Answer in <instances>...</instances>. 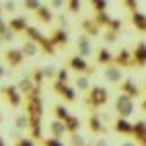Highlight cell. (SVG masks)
<instances>
[{
	"label": "cell",
	"mask_w": 146,
	"mask_h": 146,
	"mask_svg": "<svg viewBox=\"0 0 146 146\" xmlns=\"http://www.w3.org/2000/svg\"><path fill=\"white\" fill-rule=\"evenodd\" d=\"M24 35L28 36V40L35 41V43L40 46V50H41L43 53H46V55H55V46L52 45L50 38H46L41 31H38V28H35V26H28V29H26Z\"/></svg>",
	"instance_id": "1"
},
{
	"label": "cell",
	"mask_w": 146,
	"mask_h": 146,
	"mask_svg": "<svg viewBox=\"0 0 146 146\" xmlns=\"http://www.w3.org/2000/svg\"><path fill=\"white\" fill-rule=\"evenodd\" d=\"M107 102H108V91L103 86H93L86 93V105L90 110H96V108L107 105Z\"/></svg>",
	"instance_id": "2"
},
{
	"label": "cell",
	"mask_w": 146,
	"mask_h": 146,
	"mask_svg": "<svg viewBox=\"0 0 146 146\" xmlns=\"http://www.w3.org/2000/svg\"><path fill=\"white\" fill-rule=\"evenodd\" d=\"M26 113L29 117H43V102H41V88H35V91L26 96Z\"/></svg>",
	"instance_id": "3"
},
{
	"label": "cell",
	"mask_w": 146,
	"mask_h": 146,
	"mask_svg": "<svg viewBox=\"0 0 146 146\" xmlns=\"http://www.w3.org/2000/svg\"><path fill=\"white\" fill-rule=\"evenodd\" d=\"M0 93H2L4 100L11 107L19 108L23 105V93L17 90V86H14V84H4V86H0Z\"/></svg>",
	"instance_id": "4"
},
{
	"label": "cell",
	"mask_w": 146,
	"mask_h": 146,
	"mask_svg": "<svg viewBox=\"0 0 146 146\" xmlns=\"http://www.w3.org/2000/svg\"><path fill=\"white\" fill-rule=\"evenodd\" d=\"M115 112L119 113V117L129 119L134 113V100L124 93H119V96L115 100Z\"/></svg>",
	"instance_id": "5"
},
{
	"label": "cell",
	"mask_w": 146,
	"mask_h": 146,
	"mask_svg": "<svg viewBox=\"0 0 146 146\" xmlns=\"http://www.w3.org/2000/svg\"><path fill=\"white\" fill-rule=\"evenodd\" d=\"M88 129L91 134L95 136H103L108 132V127L105 125V122L100 117V112L96 110H90V117H88Z\"/></svg>",
	"instance_id": "6"
},
{
	"label": "cell",
	"mask_w": 146,
	"mask_h": 146,
	"mask_svg": "<svg viewBox=\"0 0 146 146\" xmlns=\"http://www.w3.org/2000/svg\"><path fill=\"white\" fill-rule=\"evenodd\" d=\"M69 69H72L74 72H78V74H86L88 78H91V76L95 74V67L88 65L86 58H83V57H79V55L72 57V58L69 60Z\"/></svg>",
	"instance_id": "7"
},
{
	"label": "cell",
	"mask_w": 146,
	"mask_h": 146,
	"mask_svg": "<svg viewBox=\"0 0 146 146\" xmlns=\"http://www.w3.org/2000/svg\"><path fill=\"white\" fill-rule=\"evenodd\" d=\"M52 90H53V93L60 95V98H64L67 103H74V102H76V90L72 88L70 84H65V83L53 81V84H52Z\"/></svg>",
	"instance_id": "8"
},
{
	"label": "cell",
	"mask_w": 146,
	"mask_h": 146,
	"mask_svg": "<svg viewBox=\"0 0 146 146\" xmlns=\"http://www.w3.org/2000/svg\"><path fill=\"white\" fill-rule=\"evenodd\" d=\"M4 60H5V64H7L11 69H14V67H19V65L23 64L24 53H23L21 48H7V50L4 52Z\"/></svg>",
	"instance_id": "9"
},
{
	"label": "cell",
	"mask_w": 146,
	"mask_h": 146,
	"mask_svg": "<svg viewBox=\"0 0 146 146\" xmlns=\"http://www.w3.org/2000/svg\"><path fill=\"white\" fill-rule=\"evenodd\" d=\"M103 76H105V79H107L108 83H112V84H119V83L124 81L122 67H119V65H115V64L105 65V69H103Z\"/></svg>",
	"instance_id": "10"
},
{
	"label": "cell",
	"mask_w": 146,
	"mask_h": 146,
	"mask_svg": "<svg viewBox=\"0 0 146 146\" xmlns=\"http://www.w3.org/2000/svg\"><path fill=\"white\" fill-rule=\"evenodd\" d=\"M76 48H78V55L86 58L91 55V36H88L86 33H81L78 36V43H76Z\"/></svg>",
	"instance_id": "11"
},
{
	"label": "cell",
	"mask_w": 146,
	"mask_h": 146,
	"mask_svg": "<svg viewBox=\"0 0 146 146\" xmlns=\"http://www.w3.org/2000/svg\"><path fill=\"white\" fill-rule=\"evenodd\" d=\"M113 64L119 67H132L134 60H132V52L127 48H120L115 55H113Z\"/></svg>",
	"instance_id": "12"
},
{
	"label": "cell",
	"mask_w": 146,
	"mask_h": 146,
	"mask_svg": "<svg viewBox=\"0 0 146 146\" xmlns=\"http://www.w3.org/2000/svg\"><path fill=\"white\" fill-rule=\"evenodd\" d=\"M131 136L136 139L139 146H146V120H137L132 124V132Z\"/></svg>",
	"instance_id": "13"
},
{
	"label": "cell",
	"mask_w": 146,
	"mask_h": 146,
	"mask_svg": "<svg viewBox=\"0 0 146 146\" xmlns=\"http://www.w3.org/2000/svg\"><path fill=\"white\" fill-rule=\"evenodd\" d=\"M132 60H134L136 67H144L146 65V43L144 41H139L134 46V50H132Z\"/></svg>",
	"instance_id": "14"
},
{
	"label": "cell",
	"mask_w": 146,
	"mask_h": 146,
	"mask_svg": "<svg viewBox=\"0 0 146 146\" xmlns=\"http://www.w3.org/2000/svg\"><path fill=\"white\" fill-rule=\"evenodd\" d=\"M16 86H17V90L23 93V96H24V98H26V96H29V95L35 91V88H36V84L33 83L31 74H24V76L19 79V83H17Z\"/></svg>",
	"instance_id": "15"
},
{
	"label": "cell",
	"mask_w": 146,
	"mask_h": 146,
	"mask_svg": "<svg viewBox=\"0 0 146 146\" xmlns=\"http://www.w3.org/2000/svg\"><path fill=\"white\" fill-rule=\"evenodd\" d=\"M120 93H124V95L131 96L132 100H134V98H137V96H141V90L136 86V83H134L131 78H125V79L120 83Z\"/></svg>",
	"instance_id": "16"
},
{
	"label": "cell",
	"mask_w": 146,
	"mask_h": 146,
	"mask_svg": "<svg viewBox=\"0 0 146 146\" xmlns=\"http://www.w3.org/2000/svg\"><path fill=\"white\" fill-rule=\"evenodd\" d=\"M48 129H50V137H55V139H60V141H62V137H64L65 132H67L65 122H62V120H58V119H53V120L50 122Z\"/></svg>",
	"instance_id": "17"
},
{
	"label": "cell",
	"mask_w": 146,
	"mask_h": 146,
	"mask_svg": "<svg viewBox=\"0 0 146 146\" xmlns=\"http://www.w3.org/2000/svg\"><path fill=\"white\" fill-rule=\"evenodd\" d=\"M50 41H52V45H53L55 48H57V46H65V45L69 43V35H67L65 29L57 28V29L50 35Z\"/></svg>",
	"instance_id": "18"
},
{
	"label": "cell",
	"mask_w": 146,
	"mask_h": 146,
	"mask_svg": "<svg viewBox=\"0 0 146 146\" xmlns=\"http://www.w3.org/2000/svg\"><path fill=\"white\" fill-rule=\"evenodd\" d=\"M28 19L24 16H17V17H12L9 21V29H12L14 33H26L28 29Z\"/></svg>",
	"instance_id": "19"
},
{
	"label": "cell",
	"mask_w": 146,
	"mask_h": 146,
	"mask_svg": "<svg viewBox=\"0 0 146 146\" xmlns=\"http://www.w3.org/2000/svg\"><path fill=\"white\" fill-rule=\"evenodd\" d=\"M131 24L139 31V33H146V14L136 11L131 12Z\"/></svg>",
	"instance_id": "20"
},
{
	"label": "cell",
	"mask_w": 146,
	"mask_h": 146,
	"mask_svg": "<svg viewBox=\"0 0 146 146\" xmlns=\"http://www.w3.org/2000/svg\"><path fill=\"white\" fill-rule=\"evenodd\" d=\"M113 131L117 134H131L132 132V124L124 117H117L113 120Z\"/></svg>",
	"instance_id": "21"
},
{
	"label": "cell",
	"mask_w": 146,
	"mask_h": 146,
	"mask_svg": "<svg viewBox=\"0 0 146 146\" xmlns=\"http://www.w3.org/2000/svg\"><path fill=\"white\" fill-rule=\"evenodd\" d=\"M35 16H36V19L40 21V23H43V24H50L52 21H53V14H52V11H50V7L48 5H41L36 12H35Z\"/></svg>",
	"instance_id": "22"
},
{
	"label": "cell",
	"mask_w": 146,
	"mask_h": 146,
	"mask_svg": "<svg viewBox=\"0 0 146 146\" xmlns=\"http://www.w3.org/2000/svg\"><path fill=\"white\" fill-rule=\"evenodd\" d=\"M96 62L102 64V65L113 64V53H112L107 46H100V48H98V53H96Z\"/></svg>",
	"instance_id": "23"
},
{
	"label": "cell",
	"mask_w": 146,
	"mask_h": 146,
	"mask_svg": "<svg viewBox=\"0 0 146 146\" xmlns=\"http://www.w3.org/2000/svg\"><path fill=\"white\" fill-rule=\"evenodd\" d=\"M29 115L26 112H21L16 120H14V129H17L19 132H24V131H29Z\"/></svg>",
	"instance_id": "24"
},
{
	"label": "cell",
	"mask_w": 146,
	"mask_h": 146,
	"mask_svg": "<svg viewBox=\"0 0 146 146\" xmlns=\"http://www.w3.org/2000/svg\"><path fill=\"white\" fill-rule=\"evenodd\" d=\"M81 28H83V33H86L88 36H98L100 35V26L93 19H84L81 23Z\"/></svg>",
	"instance_id": "25"
},
{
	"label": "cell",
	"mask_w": 146,
	"mask_h": 146,
	"mask_svg": "<svg viewBox=\"0 0 146 146\" xmlns=\"http://www.w3.org/2000/svg\"><path fill=\"white\" fill-rule=\"evenodd\" d=\"M21 50H23L24 57H35V55H38V52H40V46H38L35 41L28 40V41H24V43H23Z\"/></svg>",
	"instance_id": "26"
},
{
	"label": "cell",
	"mask_w": 146,
	"mask_h": 146,
	"mask_svg": "<svg viewBox=\"0 0 146 146\" xmlns=\"http://www.w3.org/2000/svg\"><path fill=\"white\" fill-rule=\"evenodd\" d=\"M76 88L81 91V93H88L90 90H91V86H90V78L86 76V74H78V78H76Z\"/></svg>",
	"instance_id": "27"
},
{
	"label": "cell",
	"mask_w": 146,
	"mask_h": 146,
	"mask_svg": "<svg viewBox=\"0 0 146 146\" xmlns=\"http://www.w3.org/2000/svg\"><path fill=\"white\" fill-rule=\"evenodd\" d=\"M65 127H67V132H69V134L78 132L79 127H81V120H79V117H78V115H70V117L65 120Z\"/></svg>",
	"instance_id": "28"
},
{
	"label": "cell",
	"mask_w": 146,
	"mask_h": 146,
	"mask_svg": "<svg viewBox=\"0 0 146 146\" xmlns=\"http://www.w3.org/2000/svg\"><path fill=\"white\" fill-rule=\"evenodd\" d=\"M93 21H95L100 28H105V29H107V28L110 26V23H112V17H110V16L107 14V11H105V12H96L95 17H93Z\"/></svg>",
	"instance_id": "29"
},
{
	"label": "cell",
	"mask_w": 146,
	"mask_h": 146,
	"mask_svg": "<svg viewBox=\"0 0 146 146\" xmlns=\"http://www.w3.org/2000/svg\"><path fill=\"white\" fill-rule=\"evenodd\" d=\"M53 113H55V119H58V120H62V122H65L72 113H69V110L64 107V105H55L53 107Z\"/></svg>",
	"instance_id": "30"
},
{
	"label": "cell",
	"mask_w": 146,
	"mask_h": 146,
	"mask_svg": "<svg viewBox=\"0 0 146 146\" xmlns=\"http://www.w3.org/2000/svg\"><path fill=\"white\" fill-rule=\"evenodd\" d=\"M69 146H90V144L86 143V139L81 134L74 132V134H70V137H69Z\"/></svg>",
	"instance_id": "31"
},
{
	"label": "cell",
	"mask_w": 146,
	"mask_h": 146,
	"mask_svg": "<svg viewBox=\"0 0 146 146\" xmlns=\"http://www.w3.org/2000/svg\"><path fill=\"white\" fill-rule=\"evenodd\" d=\"M57 74H58V69H55L53 65H45L43 67V76H45L46 81H55Z\"/></svg>",
	"instance_id": "32"
},
{
	"label": "cell",
	"mask_w": 146,
	"mask_h": 146,
	"mask_svg": "<svg viewBox=\"0 0 146 146\" xmlns=\"http://www.w3.org/2000/svg\"><path fill=\"white\" fill-rule=\"evenodd\" d=\"M31 78H33V83H35L38 88H41V86H43V81H46L45 76H43V69H35V70L31 72Z\"/></svg>",
	"instance_id": "33"
},
{
	"label": "cell",
	"mask_w": 146,
	"mask_h": 146,
	"mask_svg": "<svg viewBox=\"0 0 146 146\" xmlns=\"http://www.w3.org/2000/svg\"><path fill=\"white\" fill-rule=\"evenodd\" d=\"M103 40H105L107 43H110V45L117 43V40H119V31H113V29L107 28L105 33H103Z\"/></svg>",
	"instance_id": "34"
},
{
	"label": "cell",
	"mask_w": 146,
	"mask_h": 146,
	"mask_svg": "<svg viewBox=\"0 0 146 146\" xmlns=\"http://www.w3.org/2000/svg\"><path fill=\"white\" fill-rule=\"evenodd\" d=\"M23 7H24L26 11L36 12V11L41 7V2H40V0H23Z\"/></svg>",
	"instance_id": "35"
},
{
	"label": "cell",
	"mask_w": 146,
	"mask_h": 146,
	"mask_svg": "<svg viewBox=\"0 0 146 146\" xmlns=\"http://www.w3.org/2000/svg\"><path fill=\"white\" fill-rule=\"evenodd\" d=\"M90 4H91V7H93L96 12H105L107 7H108V2H107V0H90Z\"/></svg>",
	"instance_id": "36"
},
{
	"label": "cell",
	"mask_w": 146,
	"mask_h": 146,
	"mask_svg": "<svg viewBox=\"0 0 146 146\" xmlns=\"http://www.w3.org/2000/svg\"><path fill=\"white\" fill-rule=\"evenodd\" d=\"M81 11V0H67V12L78 14Z\"/></svg>",
	"instance_id": "37"
},
{
	"label": "cell",
	"mask_w": 146,
	"mask_h": 146,
	"mask_svg": "<svg viewBox=\"0 0 146 146\" xmlns=\"http://www.w3.org/2000/svg\"><path fill=\"white\" fill-rule=\"evenodd\" d=\"M14 146H36V144H35V139H33V137H24V136H21V137L14 139Z\"/></svg>",
	"instance_id": "38"
},
{
	"label": "cell",
	"mask_w": 146,
	"mask_h": 146,
	"mask_svg": "<svg viewBox=\"0 0 146 146\" xmlns=\"http://www.w3.org/2000/svg\"><path fill=\"white\" fill-rule=\"evenodd\" d=\"M55 81H58V83H65V84H67V81H69V69H67V67L58 69V74H57V79H55Z\"/></svg>",
	"instance_id": "39"
},
{
	"label": "cell",
	"mask_w": 146,
	"mask_h": 146,
	"mask_svg": "<svg viewBox=\"0 0 146 146\" xmlns=\"http://www.w3.org/2000/svg\"><path fill=\"white\" fill-rule=\"evenodd\" d=\"M2 7H4V12L14 14V12H16V0H4Z\"/></svg>",
	"instance_id": "40"
},
{
	"label": "cell",
	"mask_w": 146,
	"mask_h": 146,
	"mask_svg": "<svg viewBox=\"0 0 146 146\" xmlns=\"http://www.w3.org/2000/svg\"><path fill=\"white\" fill-rule=\"evenodd\" d=\"M55 19H57V23H58V28H62V29H65V28L69 26V19H67V16H65V12H58V14L55 16Z\"/></svg>",
	"instance_id": "41"
},
{
	"label": "cell",
	"mask_w": 146,
	"mask_h": 146,
	"mask_svg": "<svg viewBox=\"0 0 146 146\" xmlns=\"http://www.w3.org/2000/svg\"><path fill=\"white\" fill-rule=\"evenodd\" d=\"M41 146H64V143L60 139H55V137H45L41 141Z\"/></svg>",
	"instance_id": "42"
},
{
	"label": "cell",
	"mask_w": 146,
	"mask_h": 146,
	"mask_svg": "<svg viewBox=\"0 0 146 146\" xmlns=\"http://www.w3.org/2000/svg\"><path fill=\"white\" fill-rule=\"evenodd\" d=\"M14 36H16V33H14L12 29L5 31L2 36H0V45H2V43H9V41H12V40H14Z\"/></svg>",
	"instance_id": "43"
},
{
	"label": "cell",
	"mask_w": 146,
	"mask_h": 146,
	"mask_svg": "<svg viewBox=\"0 0 146 146\" xmlns=\"http://www.w3.org/2000/svg\"><path fill=\"white\" fill-rule=\"evenodd\" d=\"M64 5H67V0H50V7H52V9L60 11Z\"/></svg>",
	"instance_id": "44"
},
{
	"label": "cell",
	"mask_w": 146,
	"mask_h": 146,
	"mask_svg": "<svg viewBox=\"0 0 146 146\" xmlns=\"http://www.w3.org/2000/svg\"><path fill=\"white\" fill-rule=\"evenodd\" d=\"M124 5H125L131 12H136V11H137V0H124Z\"/></svg>",
	"instance_id": "45"
},
{
	"label": "cell",
	"mask_w": 146,
	"mask_h": 146,
	"mask_svg": "<svg viewBox=\"0 0 146 146\" xmlns=\"http://www.w3.org/2000/svg\"><path fill=\"white\" fill-rule=\"evenodd\" d=\"M110 29H113V31H119L120 33V28H122V21L120 19H112V23H110V26H108Z\"/></svg>",
	"instance_id": "46"
},
{
	"label": "cell",
	"mask_w": 146,
	"mask_h": 146,
	"mask_svg": "<svg viewBox=\"0 0 146 146\" xmlns=\"http://www.w3.org/2000/svg\"><path fill=\"white\" fill-rule=\"evenodd\" d=\"M5 31H9V23H5L2 17H0V36H2Z\"/></svg>",
	"instance_id": "47"
},
{
	"label": "cell",
	"mask_w": 146,
	"mask_h": 146,
	"mask_svg": "<svg viewBox=\"0 0 146 146\" xmlns=\"http://www.w3.org/2000/svg\"><path fill=\"white\" fill-rule=\"evenodd\" d=\"M93 146H110V144L107 143V139L100 137V139H96V141H95V144H93Z\"/></svg>",
	"instance_id": "48"
},
{
	"label": "cell",
	"mask_w": 146,
	"mask_h": 146,
	"mask_svg": "<svg viewBox=\"0 0 146 146\" xmlns=\"http://www.w3.org/2000/svg\"><path fill=\"white\" fill-rule=\"evenodd\" d=\"M100 117H102V120H103V122H110V120H112L110 113H105V112H100Z\"/></svg>",
	"instance_id": "49"
},
{
	"label": "cell",
	"mask_w": 146,
	"mask_h": 146,
	"mask_svg": "<svg viewBox=\"0 0 146 146\" xmlns=\"http://www.w3.org/2000/svg\"><path fill=\"white\" fill-rule=\"evenodd\" d=\"M4 78H5V67L0 65V79H4Z\"/></svg>",
	"instance_id": "50"
},
{
	"label": "cell",
	"mask_w": 146,
	"mask_h": 146,
	"mask_svg": "<svg viewBox=\"0 0 146 146\" xmlns=\"http://www.w3.org/2000/svg\"><path fill=\"white\" fill-rule=\"evenodd\" d=\"M122 146H139L137 143H134V141H127V143H124Z\"/></svg>",
	"instance_id": "51"
},
{
	"label": "cell",
	"mask_w": 146,
	"mask_h": 146,
	"mask_svg": "<svg viewBox=\"0 0 146 146\" xmlns=\"http://www.w3.org/2000/svg\"><path fill=\"white\" fill-rule=\"evenodd\" d=\"M141 108H143V110H144V112H146V98H144V100H143V103H141Z\"/></svg>",
	"instance_id": "52"
},
{
	"label": "cell",
	"mask_w": 146,
	"mask_h": 146,
	"mask_svg": "<svg viewBox=\"0 0 146 146\" xmlns=\"http://www.w3.org/2000/svg\"><path fill=\"white\" fill-rule=\"evenodd\" d=\"M0 146H5V141H4V137L0 136Z\"/></svg>",
	"instance_id": "53"
},
{
	"label": "cell",
	"mask_w": 146,
	"mask_h": 146,
	"mask_svg": "<svg viewBox=\"0 0 146 146\" xmlns=\"http://www.w3.org/2000/svg\"><path fill=\"white\" fill-rule=\"evenodd\" d=\"M2 14H4V7H2V4H0V17H2Z\"/></svg>",
	"instance_id": "54"
},
{
	"label": "cell",
	"mask_w": 146,
	"mask_h": 146,
	"mask_svg": "<svg viewBox=\"0 0 146 146\" xmlns=\"http://www.w3.org/2000/svg\"><path fill=\"white\" fill-rule=\"evenodd\" d=\"M0 122H2V115H0Z\"/></svg>",
	"instance_id": "55"
},
{
	"label": "cell",
	"mask_w": 146,
	"mask_h": 146,
	"mask_svg": "<svg viewBox=\"0 0 146 146\" xmlns=\"http://www.w3.org/2000/svg\"><path fill=\"white\" fill-rule=\"evenodd\" d=\"M90 146H93V144H90Z\"/></svg>",
	"instance_id": "56"
}]
</instances>
